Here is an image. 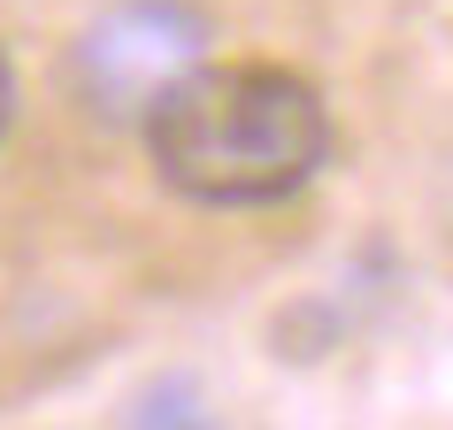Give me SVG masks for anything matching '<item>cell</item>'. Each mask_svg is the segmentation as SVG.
Listing matches in <instances>:
<instances>
[{
    "instance_id": "cell-1",
    "label": "cell",
    "mask_w": 453,
    "mask_h": 430,
    "mask_svg": "<svg viewBox=\"0 0 453 430\" xmlns=\"http://www.w3.org/2000/svg\"><path fill=\"white\" fill-rule=\"evenodd\" d=\"M146 154L162 169V185L200 208H269L323 169L331 108L300 70L200 62L146 116Z\"/></svg>"
},
{
    "instance_id": "cell-2",
    "label": "cell",
    "mask_w": 453,
    "mask_h": 430,
    "mask_svg": "<svg viewBox=\"0 0 453 430\" xmlns=\"http://www.w3.org/2000/svg\"><path fill=\"white\" fill-rule=\"evenodd\" d=\"M208 62V16L185 0H123L70 47V93L93 123H146L177 77Z\"/></svg>"
},
{
    "instance_id": "cell-3",
    "label": "cell",
    "mask_w": 453,
    "mask_h": 430,
    "mask_svg": "<svg viewBox=\"0 0 453 430\" xmlns=\"http://www.w3.org/2000/svg\"><path fill=\"white\" fill-rule=\"evenodd\" d=\"M131 430H215V407L200 400L185 377H162L139 407H131Z\"/></svg>"
},
{
    "instance_id": "cell-4",
    "label": "cell",
    "mask_w": 453,
    "mask_h": 430,
    "mask_svg": "<svg viewBox=\"0 0 453 430\" xmlns=\"http://www.w3.org/2000/svg\"><path fill=\"white\" fill-rule=\"evenodd\" d=\"M8 116H16V77H8V54H0V139H8Z\"/></svg>"
}]
</instances>
